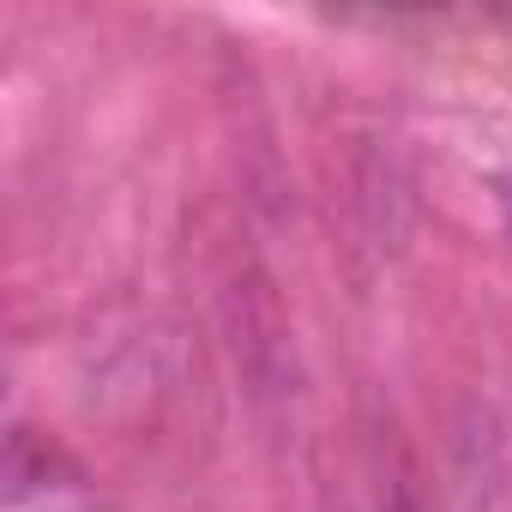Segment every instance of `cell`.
I'll list each match as a JSON object with an SVG mask.
<instances>
[{
  "label": "cell",
  "mask_w": 512,
  "mask_h": 512,
  "mask_svg": "<svg viewBox=\"0 0 512 512\" xmlns=\"http://www.w3.org/2000/svg\"><path fill=\"white\" fill-rule=\"evenodd\" d=\"M506 217H512V181H506Z\"/></svg>",
  "instance_id": "cell-2"
},
{
  "label": "cell",
  "mask_w": 512,
  "mask_h": 512,
  "mask_svg": "<svg viewBox=\"0 0 512 512\" xmlns=\"http://www.w3.org/2000/svg\"><path fill=\"white\" fill-rule=\"evenodd\" d=\"M380 512H422V506H416V494H410V488H392V494L380 500Z\"/></svg>",
  "instance_id": "cell-1"
}]
</instances>
